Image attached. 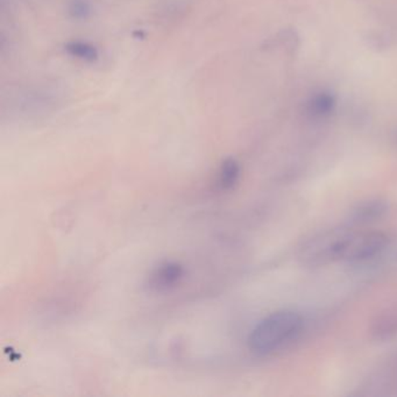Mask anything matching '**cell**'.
I'll use <instances>...</instances> for the list:
<instances>
[{"mask_svg":"<svg viewBox=\"0 0 397 397\" xmlns=\"http://www.w3.org/2000/svg\"><path fill=\"white\" fill-rule=\"evenodd\" d=\"M387 246V235L381 232L332 229L317 235L315 251L321 264L337 261L354 264L374 259Z\"/></svg>","mask_w":397,"mask_h":397,"instance_id":"obj_1","label":"cell"},{"mask_svg":"<svg viewBox=\"0 0 397 397\" xmlns=\"http://www.w3.org/2000/svg\"><path fill=\"white\" fill-rule=\"evenodd\" d=\"M372 334L378 339H388L397 334V305L386 309L372 325Z\"/></svg>","mask_w":397,"mask_h":397,"instance_id":"obj_4","label":"cell"},{"mask_svg":"<svg viewBox=\"0 0 397 397\" xmlns=\"http://www.w3.org/2000/svg\"><path fill=\"white\" fill-rule=\"evenodd\" d=\"M185 269L176 261H163L147 277L146 286L150 292H167L175 289L185 279Z\"/></svg>","mask_w":397,"mask_h":397,"instance_id":"obj_3","label":"cell"},{"mask_svg":"<svg viewBox=\"0 0 397 397\" xmlns=\"http://www.w3.org/2000/svg\"><path fill=\"white\" fill-rule=\"evenodd\" d=\"M68 54L78 60L86 62H95L98 60L99 51L95 46L90 45L88 42L71 41L64 46Z\"/></svg>","mask_w":397,"mask_h":397,"instance_id":"obj_8","label":"cell"},{"mask_svg":"<svg viewBox=\"0 0 397 397\" xmlns=\"http://www.w3.org/2000/svg\"><path fill=\"white\" fill-rule=\"evenodd\" d=\"M304 318L292 310L270 314L257 323L248 337V347L257 356H269L299 337Z\"/></svg>","mask_w":397,"mask_h":397,"instance_id":"obj_2","label":"cell"},{"mask_svg":"<svg viewBox=\"0 0 397 397\" xmlns=\"http://www.w3.org/2000/svg\"><path fill=\"white\" fill-rule=\"evenodd\" d=\"M91 13V7L86 0H73L69 5V14L73 19H86Z\"/></svg>","mask_w":397,"mask_h":397,"instance_id":"obj_9","label":"cell"},{"mask_svg":"<svg viewBox=\"0 0 397 397\" xmlns=\"http://www.w3.org/2000/svg\"><path fill=\"white\" fill-rule=\"evenodd\" d=\"M242 176V165L234 158H227L222 161L218 172V187L224 191H229L238 185Z\"/></svg>","mask_w":397,"mask_h":397,"instance_id":"obj_6","label":"cell"},{"mask_svg":"<svg viewBox=\"0 0 397 397\" xmlns=\"http://www.w3.org/2000/svg\"><path fill=\"white\" fill-rule=\"evenodd\" d=\"M387 209V204L382 200H368L356 207L353 211L352 218L356 222H371L385 215Z\"/></svg>","mask_w":397,"mask_h":397,"instance_id":"obj_7","label":"cell"},{"mask_svg":"<svg viewBox=\"0 0 397 397\" xmlns=\"http://www.w3.org/2000/svg\"><path fill=\"white\" fill-rule=\"evenodd\" d=\"M337 105V99L330 93H318L312 96L306 103V111L311 117L325 118L334 111Z\"/></svg>","mask_w":397,"mask_h":397,"instance_id":"obj_5","label":"cell"}]
</instances>
